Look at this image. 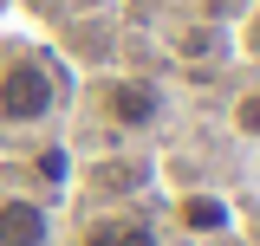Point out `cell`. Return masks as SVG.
<instances>
[{"label":"cell","instance_id":"cell-6","mask_svg":"<svg viewBox=\"0 0 260 246\" xmlns=\"http://www.w3.org/2000/svg\"><path fill=\"white\" fill-rule=\"evenodd\" d=\"M234 136L241 143H260V85H247L234 97Z\"/></svg>","mask_w":260,"mask_h":246},{"label":"cell","instance_id":"cell-2","mask_svg":"<svg viewBox=\"0 0 260 246\" xmlns=\"http://www.w3.org/2000/svg\"><path fill=\"white\" fill-rule=\"evenodd\" d=\"M98 104H104V117L117 130H150L162 117V91L150 78H104L98 85Z\"/></svg>","mask_w":260,"mask_h":246},{"label":"cell","instance_id":"cell-3","mask_svg":"<svg viewBox=\"0 0 260 246\" xmlns=\"http://www.w3.org/2000/svg\"><path fill=\"white\" fill-rule=\"evenodd\" d=\"M0 246H52V214L32 194H0Z\"/></svg>","mask_w":260,"mask_h":246},{"label":"cell","instance_id":"cell-4","mask_svg":"<svg viewBox=\"0 0 260 246\" xmlns=\"http://www.w3.org/2000/svg\"><path fill=\"white\" fill-rule=\"evenodd\" d=\"M78 246H162V240L143 214H98V220H85Z\"/></svg>","mask_w":260,"mask_h":246},{"label":"cell","instance_id":"cell-5","mask_svg":"<svg viewBox=\"0 0 260 246\" xmlns=\"http://www.w3.org/2000/svg\"><path fill=\"white\" fill-rule=\"evenodd\" d=\"M176 214H182L189 233H228V227H234V208H228L221 194H208V188L182 194V208H176Z\"/></svg>","mask_w":260,"mask_h":246},{"label":"cell","instance_id":"cell-1","mask_svg":"<svg viewBox=\"0 0 260 246\" xmlns=\"http://www.w3.org/2000/svg\"><path fill=\"white\" fill-rule=\"evenodd\" d=\"M65 110V65L46 46H0V130H39Z\"/></svg>","mask_w":260,"mask_h":246}]
</instances>
